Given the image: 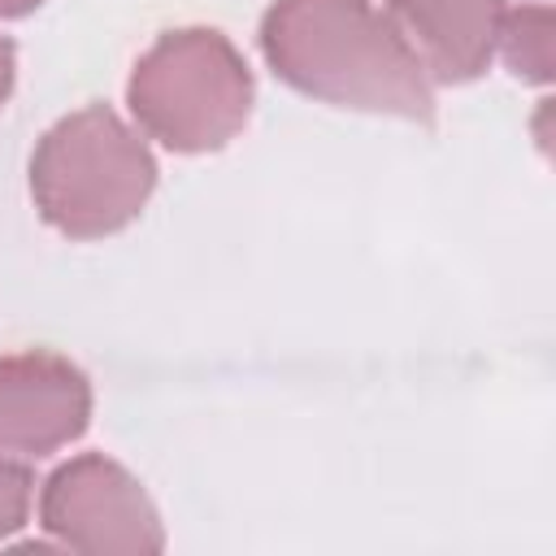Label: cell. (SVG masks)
I'll use <instances>...</instances> for the list:
<instances>
[{
    "instance_id": "30bf717a",
    "label": "cell",
    "mask_w": 556,
    "mask_h": 556,
    "mask_svg": "<svg viewBox=\"0 0 556 556\" xmlns=\"http://www.w3.org/2000/svg\"><path fill=\"white\" fill-rule=\"evenodd\" d=\"M43 0H0V17H22L30 9H39Z\"/></svg>"
},
{
    "instance_id": "ba28073f",
    "label": "cell",
    "mask_w": 556,
    "mask_h": 556,
    "mask_svg": "<svg viewBox=\"0 0 556 556\" xmlns=\"http://www.w3.org/2000/svg\"><path fill=\"white\" fill-rule=\"evenodd\" d=\"M30 495H35L30 469L0 456V543L26 526V517H30Z\"/></svg>"
},
{
    "instance_id": "3957f363",
    "label": "cell",
    "mask_w": 556,
    "mask_h": 556,
    "mask_svg": "<svg viewBox=\"0 0 556 556\" xmlns=\"http://www.w3.org/2000/svg\"><path fill=\"white\" fill-rule=\"evenodd\" d=\"M126 104L148 139L200 156L226 148L252 113V70L213 26H178L152 39L126 83Z\"/></svg>"
},
{
    "instance_id": "8992f818",
    "label": "cell",
    "mask_w": 556,
    "mask_h": 556,
    "mask_svg": "<svg viewBox=\"0 0 556 556\" xmlns=\"http://www.w3.org/2000/svg\"><path fill=\"white\" fill-rule=\"evenodd\" d=\"M504 13L508 0H387V17L434 83H473L500 48Z\"/></svg>"
},
{
    "instance_id": "7a4b0ae2",
    "label": "cell",
    "mask_w": 556,
    "mask_h": 556,
    "mask_svg": "<svg viewBox=\"0 0 556 556\" xmlns=\"http://www.w3.org/2000/svg\"><path fill=\"white\" fill-rule=\"evenodd\" d=\"M156 187V161L139 130L109 104L65 113L30 152L39 217L65 239H104L130 226Z\"/></svg>"
},
{
    "instance_id": "9c48e42d",
    "label": "cell",
    "mask_w": 556,
    "mask_h": 556,
    "mask_svg": "<svg viewBox=\"0 0 556 556\" xmlns=\"http://www.w3.org/2000/svg\"><path fill=\"white\" fill-rule=\"evenodd\" d=\"M13 74H17V48H13L9 35H0V109L13 96Z\"/></svg>"
},
{
    "instance_id": "5b68a950",
    "label": "cell",
    "mask_w": 556,
    "mask_h": 556,
    "mask_svg": "<svg viewBox=\"0 0 556 556\" xmlns=\"http://www.w3.org/2000/svg\"><path fill=\"white\" fill-rule=\"evenodd\" d=\"M91 426V382L56 352L0 356V456H48Z\"/></svg>"
},
{
    "instance_id": "52a82bcc",
    "label": "cell",
    "mask_w": 556,
    "mask_h": 556,
    "mask_svg": "<svg viewBox=\"0 0 556 556\" xmlns=\"http://www.w3.org/2000/svg\"><path fill=\"white\" fill-rule=\"evenodd\" d=\"M504 61L517 78L547 87L552 83V9L547 4H521L504 13L500 26Z\"/></svg>"
},
{
    "instance_id": "277c9868",
    "label": "cell",
    "mask_w": 556,
    "mask_h": 556,
    "mask_svg": "<svg viewBox=\"0 0 556 556\" xmlns=\"http://www.w3.org/2000/svg\"><path fill=\"white\" fill-rule=\"evenodd\" d=\"M39 526L70 552L152 556L165 547V526L143 482L104 452H83L52 469L39 491Z\"/></svg>"
},
{
    "instance_id": "6da1fadb",
    "label": "cell",
    "mask_w": 556,
    "mask_h": 556,
    "mask_svg": "<svg viewBox=\"0 0 556 556\" xmlns=\"http://www.w3.org/2000/svg\"><path fill=\"white\" fill-rule=\"evenodd\" d=\"M269 70L334 109L430 122V78L374 0H274L261 17Z\"/></svg>"
}]
</instances>
